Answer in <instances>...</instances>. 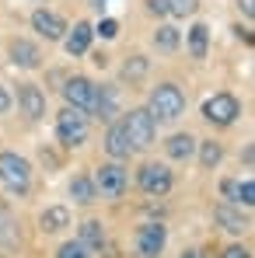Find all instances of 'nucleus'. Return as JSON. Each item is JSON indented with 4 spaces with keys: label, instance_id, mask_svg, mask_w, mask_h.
I'll list each match as a JSON object with an SVG mask.
<instances>
[{
    "label": "nucleus",
    "instance_id": "f257e3e1",
    "mask_svg": "<svg viewBox=\"0 0 255 258\" xmlns=\"http://www.w3.org/2000/svg\"><path fill=\"white\" fill-rule=\"evenodd\" d=\"M147 112L154 122H175L185 112V94L178 84H158L147 98Z\"/></svg>",
    "mask_w": 255,
    "mask_h": 258
},
{
    "label": "nucleus",
    "instance_id": "f03ea898",
    "mask_svg": "<svg viewBox=\"0 0 255 258\" xmlns=\"http://www.w3.org/2000/svg\"><path fill=\"white\" fill-rule=\"evenodd\" d=\"M0 185L11 196H28V188H32V164L21 154L4 150L0 154Z\"/></svg>",
    "mask_w": 255,
    "mask_h": 258
},
{
    "label": "nucleus",
    "instance_id": "7ed1b4c3",
    "mask_svg": "<svg viewBox=\"0 0 255 258\" xmlns=\"http://www.w3.org/2000/svg\"><path fill=\"white\" fill-rule=\"evenodd\" d=\"M123 129H126V140H129L133 150H147V147L154 143V129H158V122L150 119L147 108H133V112L123 115Z\"/></svg>",
    "mask_w": 255,
    "mask_h": 258
},
{
    "label": "nucleus",
    "instance_id": "20e7f679",
    "mask_svg": "<svg viewBox=\"0 0 255 258\" xmlns=\"http://www.w3.org/2000/svg\"><path fill=\"white\" fill-rule=\"evenodd\" d=\"M91 181H94V192H98L101 199H112V203H116V199H123V192H126L129 174L119 161H112V164H101Z\"/></svg>",
    "mask_w": 255,
    "mask_h": 258
},
{
    "label": "nucleus",
    "instance_id": "39448f33",
    "mask_svg": "<svg viewBox=\"0 0 255 258\" xmlns=\"http://www.w3.org/2000/svg\"><path fill=\"white\" fill-rule=\"evenodd\" d=\"M56 140L63 143V147H81L87 140V115L84 112H77V108H63L60 115H56Z\"/></svg>",
    "mask_w": 255,
    "mask_h": 258
},
{
    "label": "nucleus",
    "instance_id": "423d86ee",
    "mask_svg": "<svg viewBox=\"0 0 255 258\" xmlns=\"http://www.w3.org/2000/svg\"><path fill=\"white\" fill-rule=\"evenodd\" d=\"M238 115H241V105H238V98L227 94V91H220V94H213V98L203 101V119L213 122V126H234Z\"/></svg>",
    "mask_w": 255,
    "mask_h": 258
},
{
    "label": "nucleus",
    "instance_id": "0eeeda50",
    "mask_svg": "<svg viewBox=\"0 0 255 258\" xmlns=\"http://www.w3.org/2000/svg\"><path fill=\"white\" fill-rule=\"evenodd\" d=\"M136 185L147 192V196H168L171 185H175V178H171L168 164H143L140 171H136Z\"/></svg>",
    "mask_w": 255,
    "mask_h": 258
},
{
    "label": "nucleus",
    "instance_id": "6e6552de",
    "mask_svg": "<svg viewBox=\"0 0 255 258\" xmlns=\"http://www.w3.org/2000/svg\"><path fill=\"white\" fill-rule=\"evenodd\" d=\"M165 244H168L165 223H143L136 230V258H161Z\"/></svg>",
    "mask_w": 255,
    "mask_h": 258
},
{
    "label": "nucleus",
    "instance_id": "1a4fd4ad",
    "mask_svg": "<svg viewBox=\"0 0 255 258\" xmlns=\"http://www.w3.org/2000/svg\"><path fill=\"white\" fill-rule=\"evenodd\" d=\"M94 87L87 77H70L67 84H63V98H67V105L70 108H77V112H84L91 115V108H94Z\"/></svg>",
    "mask_w": 255,
    "mask_h": 258
},
{
    "label": "nucleus",
    "instance_id": "9d476101",
    "mask_svg": "<svg viewBox=\"0 0 255 258\" xmlns=\"http://www.w3.org/2000/svg\"><path fill=\"white\" fill-rule=\"evenodd\" d=\"M32 28H35L42 39H49V42H56V39H63V35H67V21H63L60 14L45 11V7H39V11L32 14Z\"/></svg>",
    "mask_w": 255,
    "mask_h": 258
},
{
    "label": "nucleus",
    "instance_id": "9b49d317",
    "mask_svg": "<svg viewBox=\"0 0 255 258\" xmlns=\"http://www.w3.org/2000/svg\"><path fill=\"white\" fill-rule=\"evenodd\" d=\"M7 52H11V63H14V67H21V70H35V67L42 63L39 45L28 42V39H14V42L7 45Z\"/></svg>",
    "mask_w": 255,
    "mask_h": 258
},
{
    "label": "nucleus",
    "instance_id": "f8f14e48",
    "mask_svg": "<svg viewBox=\"0 0 255 258\" xmlns=\"http://www.w3.org/2000/svg\"><path fill=\"white\" fill-rule=\"evenodd\" d=\"M91 39H94V32H91L87 21H77L74 28H67V35H63V49H67V56H84L87 49H91Z\"/></svg>",
    "mask_w": 255,
    "mask_h": 258
},
{
    "label": "nucleus",
    "instance_id": "ddd939ff",
    "mask_svg": "<svg viewBox=\"0 0 255 258\" xmlns=\"http://www.w3.org/2000/svg\"><path fill=\"white\" fill-rule=\"evenodd\" d=\"M119 112V91L112 84H101V87H94V108H91V115H98V119H112Z\"/></svg>",
    "mask_w": 255,
    "mask_h": 258
},
{
    "label": "nucleus",
    "instance_id": "4468645a",
    "mask_svg": "<svg viewBox=\"0 0 255 258\" xmlns=\"http://www.w3.org/2000/svg\"><path fill=\"white\" fill-rule=\"evenodd\" d=\"M18 105L28 119H42L45 115V94L35 84H21L18 87Z\"/></svg>",
    "mask_w": 255,
    "mask_h": 258
},
{
    "label": "nucleus",
    "instance_id": "2eb2a0df",
    "mask_svg": "<svg viewBox=\"0 0 255 258\" xmlns=\"http://www.w3.org/2000/svg\"><path fill=\"white\" fill-rule=\"evenodd\" d=\"M105 150H109V157H112V161H126L129 154H133L123 122H112V126H109V133H105Z\"/></svg>",
    "mask_w": 255,
    "mask_h": 258
},
{
    "label": "nucleus",
    "instance_id": "dca6fc26",
    "mask_svg": "<svg viewBox=\"0 0 255 258\" xmlns=\"http://www.w3.org/2000/svg\"><path fill=\"white\" fill-rule=\"evenodd\" d=\"M217 223L227 230V234H245L252 223H248V216H241V206L234 210V206H217Z\"/></svg>",
    "mask_w": 255,
    "mask_h": 258
},
{
    "label": "nucleus",
    "instance_id": "f3484780",
    "mask_svg": "<svg viewBox=\"0 0 255 258\" xmlns=\"http://www.w3.org/2000/svg\"><path fill=\"white\" fill-rule=\"evenodd\" d=\"M165 150H168L171 161H189V157L196 154V136H189V133H175L168 143H165Z\"/></svg>",
    "mask_w": 255,
    "mask_h": 258
},
{
    "label": "nucleus",
    "instance_id": "a211bd4d",
    "mask_svg": "<svg viewBox=\"0 0 255 258\" xmlns=\"http://www.w3.org/2000/svg\"><path fill=\"white\" fill-rule=\"evenodd\" d=\"M39 227H42L45 234H56V230L70 227V210L67 206H45L42 216H39Z\"/></svg>",
    "mask_w": 255,
    "mask_h": 258
},
{
    "label": "nucleus",
    "instance_id": "6ab92c4d",
    "mask_svg": "<svg viewBox=\"0 0 255 258\" xmlns=\"http://www.w3.org/2000/svg\"><path fill=\"white\" fill-rule=\"evenodd\" d=\"M70 199H74L77 206H91V203H98V192H94V181H91L87 174H77V178L70 181Z\"/></svg>",
    "mask_w": 255,
    "mask_h": 258
},
{
    "label": "nucleus",
    "instance_id": "aec40b11",
    "mask_svg": "<svg viewBox=\"0 0 255 258\" xmlns=\"http://www.w3.org/2000/svg\"><path fill=\"white\" fill-rule=\"evenodd\" d=\"M207 45H210V28L203 21H196L189 28V56L192 59H207Z\"/></svg>",
    "mask_w": 255,
    "mask_h": 258
},
{
    "label": "nucleus",
    "instance_id": "412c9836",
    "mask_svg": "<svg viewBox=\"0 0 255 258\" xmlns=\"http://www.w3.org/2000/svg\"><path fill=\"white\" fill-rule=\"evenodd\" d=\"M77 241L84 244L87 251H101L105 248V227L98 220H87V223H81V237Z\"/></svg>",
    "mask_w": 255,
    "mask_h": 258
},
{
    "label": "nucleus",
    "instance_id": "4be33fe9",
    "mask_svg": "<svg viewBox=\"0 0 255 258\" xmlns=\"http://www.w3.org/2000/svg\"><path fill=\"white\" fill-rule=\"evenodd\" d=\"M178 42H182V35H178L175 25H158V32H154V45H158L161 52H175Z\"/></svg>",
    "mask_w": 255,
    "mask_h": 258
},
{
    "label": "nucleus",
    "instance_id": "5701e85b",
    "mask_svg": "<svg viewBox=\"0 0 255 258\" xmlns=\"http://www.w3.org/2000/svg\"><path fill=\"white\" fill-rule=\"evenodd\" d=\"M196 147H199V164H203L207 171L224 161V147H220L217 140H203V143H196Z\"/></svg>",
    "mask_w": 255,
    "mask_h": 258
},
{
    "label": "nucleus",
    "instance_id": "b1692460",
    "mask_svg": "<svg viewBox=\"0 0 255 258\" xmlns=\"http://www.w3.org/2000/svg\"><path fill=\"white\" fill-rule=\"evenodd\" d=\"M147 70H150V59L147 56H129L126 63H123V81H143Z\"/></svg>",
    "mask_w": 255,
    "mask_h": 258
},
{
    "label": "nucleus",
    "instance_id": "393cba45",
    "mask_svg": "<svg viewBox=\"0 0 255 258\" xmlns=\"http://www.w3.org/2000/svg\"><path fill=\"white\" fill-rule=\"evenodd\" d=\"M231 206H245V210L255 206V181L252 178H245V181L234 185V203H231Z\"/></svg>",
    "mask_w": 255,
    "mask_h": 258
},
{
    "label": "nucleus",
    "instance_id": "a878e982",
    "mask_svg": "<svg viewBox=\"0 0 255 258\" xmlns=\"http://www.w3.org/2000/svg\"><path fill=\"white\" fill-rule=\"evenodd\" d=\"M196 11H199V0H168L171 18H192Z\"/></svg>",
    "mask_w": 255,
    "mask_h": 258
},
{
    "label": "nucleus",
    "instance_id": "bb28decb",
    "mask_svg": "<svg viewBox=\"0 0 255 258\" xmlns=\"http://www.w3.org/2000/svg\"><path fill=\"white\" fill-rule=\"evenodd\" d=\"M91 32L101 35V39H116V35H119V21H116V18H101L98 28H91Z\"/></svg>",
    "mask_w": 255,
    "mask_h": 258
},
{
    "label": "nucleus",
    "instance_id": "cd10ccee",
    "mask_svg": "<svg viewBox=\"0 0 255 258\" xmlns=\"http://www.w3.org/2000/svg\"><path fill=\"white\" fill-rule=\"evenodd\" d=\"M56 258H87V248L81 241H67V244L56 251Z\"/></svg>",
    "mask_w": 255,
    "mask_h": 258
},
{
    "label": "nucleus",
    "instance_id": "c85d7f7f",
    "mask_svg": "<svg viewBox=\"0 0 255 258\" xmlns=\"http://www.w3.org/2000/svg\"><path fill=\"white\" fill-rule=\"evenodd\" d=\"M147 4V11L154 14V18H165L168 14V0H143Z\"/></svg>",
    "mask_w": 255,
    "mask_h": 258
},
{
    "label": "nucleus",
    "instance_id": "c756f323",
    "mask_svg": "<svg viewBox=\"0 0 255 258\" xmlns=\"http://www.w3.org/2000/svg\"><path fill=\"white\" fill-rule=\"evenodd\" d=\"M220 258H252V255H248V248H238V244H234V248H227Z\"/></svg>",
    "mask_w": 255,
    "mask_h": 258
},
{
    "label": "nucleus",
    "instance_id": "7c9ffc66",
    "mask_svg": "<svg viewBox=\"0 0 255 258\" xmlns=\"http://www.w3.org/2000/svg\"><path fill=\"white\" fill-rule=\"evenodd\" d=\"M234 185H238V181H231V178L220 185V192H224V199H227V203H234Z\"/></svg>",
    "mask_w": 255,
    "mask_h": 258
},
{
    "label": "nucleus",
    "instance_id": "2f4dec72",
    "mask_svg": "<svg viewBox=\"0 0 255 258\" xmlns=\"http://www.w3.org/2000/svg\"><path fill=\"white\" fill-rule=\"evenodd\" d=\"M238 7L245 11V18H252V14H255V0H238Z\"/></svg>",
    "mask_w": 255,
    "mask_h": 258
},
{
    "label": "nucleus",
    "instance_id": "473e14b6",
    "mask_svg": "<svg viewBox=\"0 0 255 258\" xmlns=\"http://www.w3.org/2000/svg\"><path fill=\"white\" fill-rule=\"evenodd\" d=\"M7 108H11V94L0 87V112H7Z\"/></svg>",
    "mask_w": 255,
    "mask_h": 258
},
{
    "label": "nucleus",
    "instance_id": "72a5a7b5",
    "mask_svg": "<svg viewBox=\"0 0 255 258\" xmlns=\"http://www.w3.org/2000/svg\"><path fill=\"white\" fill-rule=\"evenodd\" d=\"M182 258H207V255H203L199 248H185V251H182Z\"/></svg>",
    "mask_w": 255,
    "mask_h": 258
},
{
    "label": "nucleus",
    "instance_id": "f704fd0d",
    "mask_svg": "<svg viewBox=\"0 0 255 258\" xmlns=\"http://www.w3.org/2000/svg\"><path fill=\"white\" fill-rule=\"evenodd\" d=\"M91 4H94V7H98V11H101V7H105V4H116V0H91Z\"/></svg>",
    "mask_w": 255,
    "mask_h": 258
}]
</instances>
